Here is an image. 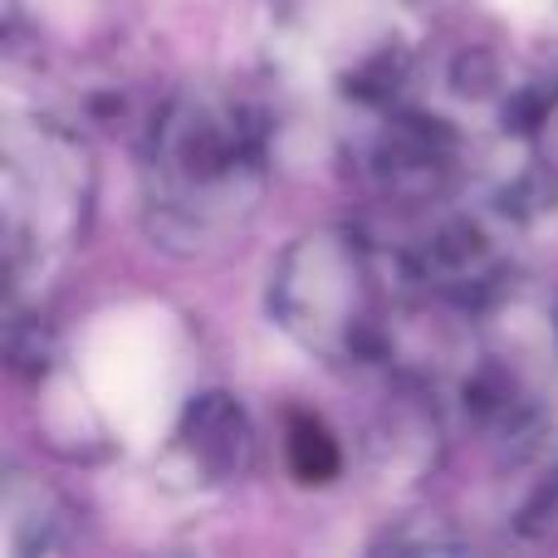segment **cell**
Listing matches in <instances>:
<instances>
[{
    "label": "cell",
    "mask_w": 558,
    "mask_h": 558,
    "mask_svg": "<svg viewBox=\"0 0 558 558\" xmlns=\"http://www.w3.org/2000/svg\"><path fill=\"white\" fill-rule=\"evenodd\" d=\"M275 318L328 363H383L397 348V304L357 235L318 231L284 251L270 279Z\"/></svg>",
    "instance_id": "2"
},
{
    "label": "cell",
    "mask_w": 558,
    "mask_h": 558,
    "mask_svg": "<svg viewBox=\"0 0 558 558\" xmlns=\"http://www.w3.org/2000/svg\"><path fill=\"white\" fill-rule=\"evenodd\" d=\"M186 446H192L196 465L216 481H235L245 475L251 465V451H255V436H251V422L245 412L231 402V397L211 392L186 412Z\"/></svg>",
    "instance_id": "3"
},
{
    "label": "cell",
    "mask_w": 558,
    "mask_h": 558,
    "mask_svg": "<svg viewBox=\"0 0 558 558\" xmlns=\"http://www.w3.org/2000/svg\"><path fill=\"white\" fill-rule=\"evenodd\" d=\"M289 456H294V471L304 475V481H328V475L338 471L333 436L318 422H308V416H299V422L289 426Z\"/></svg>",
    "instance_id": "4"
},
{
    "label": "cell",
    "mask_w": 558,
    "mask_h": 558,
    "mask_svg": "<svg viewBox=\"0 0 558 558\" xmlns=\"http://www.w3.org/2000/svg\"><path fill=\"white\" fill-rule=\"evenodd\" d=\"M270 128L251 98L231 88H192L157 113L147 143L153 231L186 251L221 245L265 196Z\"/></svg>",
    "instance_id": "1"
}]
</instances>
